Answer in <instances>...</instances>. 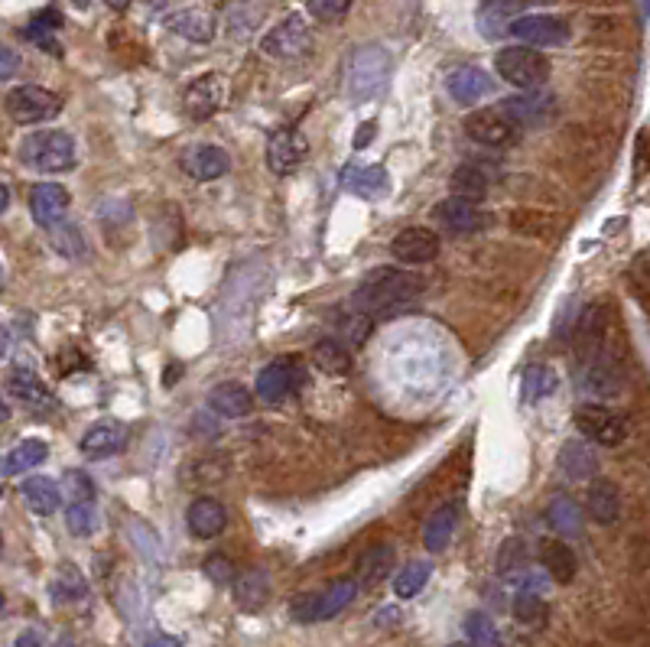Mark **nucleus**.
<instances>
[{"label": "nucleus", "instance_id": "39448f33", "mask_svg": "<svg viewBox=\"0 0 650 647\" xmlns=\"http://www.w3.org/2000/svg\"><path fill=\"white\" fill-rule=\"evenodd\" d=\"M4 105H7V114L17 124H43V121H52L62 111V98L56 92H49V88H39V85H17L7 92Z\"/></svg>", "mask_w": 650, "mask_h": 647}, {"label": "nucleus", "instance_id": "a18cd8bd", "mask_svg": "<svg viewBox=\"0 0 650 647\" xmlns=\"http://www.w3.org/2000/svg\"><path fill=\"white\" fill-rule=\"evenodd\" d=\"M69 530L75 537H88L98 530V511H95V501H78L69 504Z\"/></svg>", "mask_w": 650, "mask_h": 647}, {"label": "nucleus", "instance_id": "4be33fe9", "mask_svg": "<svg viewBox=\"0 0 650 647\" xmlns=\"http://www.w3.org/2000/svg\"><path fill=\"white\" fill-rule=\"evenodd\" d=\"M228 153L221 147H212V144H199L192 147L186 157H182V170H186L192 179H199V183H212V179H221L228 173Z\"/></svg>", "mask_w": 650, "mask_h": 647}, {"label": "nucleus", "instance_id": "9d476101", "mask_svg": "<svg viewBox=\"0 0 650 647\" xmlns=\"http://www.w3.org/2000/svg\"><path fill=\"white\" fill-rule=\"evenodd\" d=\"M576 430L582 433V439H589L595 446H618L628 436L624 420L602 404H582L576 410Z\"/></svg>", "mask_w": 650, "mask_h": 647}, {"label": "nucleus", "instance_id": "0eeeda50", "mask_svg": "<svg viewBox=\"0 0 650 647\" xmlns=\"http://www.w3.org/2000/svg\"><path fill=\"white\" fill-rule=\"evenodd\" d=\"M358 595V579H338L335 586H329L319 595H303L293 602V618L296 621H329L338 612L355 602Z\"/></svg>", "mask_w": 650, "mask_h": 647}, {"label": "nucleus", "instance_id": "2eb2a0df", "mask_svg": "<svg viewBox=\"0 0 650 647\" xmlns=\"http://www.w3.org/2000/svg\"><path fill=\"white\" fill-rule=\"evenodd\" d=\"M501 111L520 127V131H524V127H543V124H550V118L556 114V98L543 95V92H524V95L504 98Z\"/></svg>", "mask_w": 650, "mask_h": 647}, {"label": "nucleus", "instance_id": "c9c22d12", "mask_svg": "<svg viewBox=\"0 0 650 647\" xmlns=\"http://www.w3.org/2000/svg\"><path fill=\"white\" fill-rule=\"evenodd\" d=\"M546 521L566 537L582 534V508L576 504V498H569V495H556L550 504H546Z\"/></svg>", "mask_w": 650, "mask_h": 647}, {"label": "nucleus", "instance_id": "ddd939ff", "mask_svg": "<svg viewBox=\"0 0 650 647\" xmlns=\"http://www.w3.org/2000/svg\"><path fill=\"white\" fill-rule=\"evenodd\" d=\"M306 153H309V140L299 134L296 127H280V131H273L267 140V166L277 176L299 170Z\"/></svg>", "mask_w": 650, "mask_h": 647}, {"label": "nucleus", "instance_id": "6ab92c4d", "mask_svg": "<svg viewBox=\"0 0 650 647\" xmlns=\"http://www.w3.org/2000/svg\"><path fill=\"white\" fill-rule=\"evenodd\" d=\"M446 88H449L452 101L472 108L475 101H481L491 92V79H488V72H481L478 66H455L446 75Z\"/></svg>", "mask_w": 650, "mask_h": 647}, {"label": "nucleus", "instance_id": "f3484780", "mask_svg": "<svg viewBox=\"0 0 650 647\" xmlns=\"http://www.w3.org/2000/svg\"><path fill=\"white\" fill-rule=\"evenodd\" d=\"M130 443V430L124 423L117 420H104L98 426L82 436V456L91 462H101V459H111V456H121Z\"/></svg>", "mask_w": 650, "mask_h": 647}, {"label": "nucleus", "instance_id": "b1692460", "mask_svg": "<svg viewBox=\"0 0 650 647\" xmlns=\"http://www.w3.org/2000/svg\"><path fill=\"white\" fill-rule=\"evenodd\" d=\"M208 407L221 417H247L254 410V394L247 391L244 384L238 381H225V384H215L212 394H208Z\"/></svg>", "mask_w": 650, "mask_h": 647}, {"label": "nucleus", "instance_id": "4c0bfd02", "mask_svg": "<svg viewBox=\"0 0 650 647\" xmlns=\"http://www.w3.org/2000/svg\"><path fill=\"white\" fill-rule=\"evenodd\" d=\"M49 595L56 602H78V599H85V595H88V582L72 563H65V566L56 569V576H52Z\"/></svg>", "mask_w": 650, "mask_h": 647}, {"label": "nucleus", "instance_id": "7ed1b4c3", "mask_svg": "<svg viewBox=\"0 0 650 647\" xmlns=\"http://www.w3.org/2000/svg\"><path fill=\"white\" fill-rule=\"evenodd\" d=\"M20 163L36 173H69L75 166V140L65 131H36L20 144Z\"/></svg>", "mask_w": 650, "mask_h": 647}, {"label": "nucleus", "instance_id": "c756f323", "mask_svg": "<svg viewBox=\"0 0 650 647\" xmlns=\"http://www.w3.org/2000/svg\"><path fill=\"white\" fill-rule=\"evenodd\" d=\"M455 524H459V504H455V501L442 504V508L433 517H429V524H426V534H423L426 550L429 553H442V550H446L452 534H455Z\"/></svg>", "mask_w": 650, "mask_h": 647}, {"label": "nucleus", "instance_id": "5fc2aeb1", "mask_svg": "<svg viewBox=\"0 0 650 647\" xmlns=\"http://www.w3.org/2000/svg\"><path fill=\"white\" fill-rule=\"evenodd\" d=\"M13 66H17V59H13V49H4V79L13 75Z\"/></svg>", "mask_w": 650, "mask_h": 647}, {"label": "nucleus", "instance_id": "412c9836", "mask_svg": "<svg viewBox=\"0 0 650 647\" xmlns=\"http://www.w3.org/2000/svg\"><path fill=\"white\" fill-rule=\"evenodd\" d=\"M166 27L189 43H212L215 40V17L202 7H182L166 17Z\"/></svg>", "mask_w": 650, "mask_h": 647}, {"label": "nucleus", "instance_id": "cd10ccee", "mask_svg": "<svg viewBox=\"0 0 650 647\" xmlns=\"http://www.w3.org/2000/svg\"><path fill=\"white\" fill-rule=\"evenodd\" d=\"M7 394L26 407H52V394L30 368H13L7 378Z\"/></svg>", "mask_w": 650, "mask_h": 647}, {"label": "nucleus", "instance_id": "473e14b6", "mask_svg": "<svg viewBox=\"0 0 650 647\" xmlns=\"http://www.w3.org/2000/svg\"><path fill=\"white\" fill-rule=\"evenodd\" d=\"M390 569H394V547L390 543H377V547H371L361 556L358 586H377V582H384L390 576Z\"/></svg>", "mask_w": 650, "mask_h": 647}, {"label": "nucleus", "instance_id": "c03bdc74", "mask_svg": "<svg viewBox=\"0 0 650 647\" xmlns=\"http://www.w3.org/2000/svg\"><path fill=\"white\" fill-rule=\"evenodd\" d=\"M49 244L65 257H82L85 254V241H82V231L75 225H59V228H49Z\"/></svg>", "mask_w": 650, "mask_h": 647}, {"label": "nucleus", "instance_id": "3c124183", "mask_svg": "<svg viewBox=\"0 0 650 647\" xmlns=\"http://www.w3.org/2000/svg\"><path fill=\"white\" fill-rule=\"evenodd\" d=\"M371 137H374V121H368L364 127H358V137H355V150H364L371 144Z\"/></svg>", "mask_w": 650, "mask_h": 647}, {"label": "nucleus", "instance_id": "4468645a", "mask_svg": "<svg viewBox=\"0 0 650 647\" xmlns=\"http://www.w3.org/2000/svg\"><path fill=\"white\" fill-rule=\"evenodd\" d=\"M433 218L446 231H452V235H475V231H481L488 225V212L481 209L478 202H468V199H459V196H449V199L436 202Z\"/></svg>", "mask_w": 650, "mask_h": 647}, {"label": "nucleus", "instance_id": "7c9ffc66", "mask_svg": "<svg viewBox=\"0 0 650 647\" xmlns=\"http://www.w3.org/2000/svg\"><path fill=\"white\" fill-rule=\"evenodd\" d=\"M556 465H559V472L569 475V478H585V475L598 472V459H595V452L589 446V439H585V443H579V439H569V443L559 449Z\"/></svg>", "mask_w": 650, "mask_h": 647}, {"label": "nucleus", "instance_id": "9b49d317", "mask_svg": "<svg viewBox=\"0 0 650 647\" xmlns=\"http://www.w3.org/2000/svg\"><path fill=\"white\" fill-rule=\"evenodd\" d=\"M225 95H228V85L221 79L218 72H205L199 79H192L186 95H182V108L192 121H205L225 105Z\"/></svg>", "mask_w": 650, "mask_h": 647}, {"label": "nucleus", "instance_id": "052dcab7", "mask_svg": "<svg viewBox=\"0 0 650 647\" xmlns=\"http://www.w3.org/2000/svg\"><path fill=\"white\" fill-rule=\"evenodd\" d=\"M533 4H540V0H533Z\"/></svg>", "mask_w": 650, "mask_h": 647}, {"label": "nucleus", "instance_id": "f8f14e48", "mask_svg": "<svg viewBox=\"0 0 650 647\" xmlns=\"http://www.w3.org/2000/svg\"><path fill=\"white\" fill-rule=\"evenodd\" d=\"M511 36H517V40L527 46L550 49V46H563L569 40V23L553 14H527V17L514 20Z\"/></svg>", "mask_w": 650, "mask_h": 647}, {"label": "nucleus", "instance_id": "09e8293b", "mask_svg": "<svg viewBox=\"0 0 650 647\" xmlns=\"http://www.w3.org/2000/svg\"><path fill=\"white\" fill-rule=\"evenodd\" d=\"M202 573L212 582H218V586H234V579H238V569H234V563L221 553L208 556V560L202 563Z\"/></svg>", "mask_w": 650, "mask_h": 647}, {"label": "nucleus", "instance_id": "49530a36", "mask_svg": "<svg viewBox=\"0 0 650 647\" xmlns=\"http://www.w3.org/2000/svg\"><path fill=\"white\" fill-rule=\"evenodd\" d=\"M514 618L524 621V625H533V621H543L546 618V605L537 592H517L514 599Z\"/></svg>", "mask_w": 650, "mask_h": 647}, {"label": "nucleus", "instance_id": "a19ab883", "mask_svg": "<svg viewBox=\"0 0 650 647\" xmlns=\"http://www.w3.org/2000/svg\"><path fill=\"white\" fill-rule=\"evenodd\" d=\"M429 576H433V566H429L426 560H413V563H407L397 573L394 592L400 595V599H413V595H420L426 589Z\"/></svg>", "mask_w": 650, "mask_h": 647}, {"label": "nucleus", "instance_id": "37998d69", "mask_svg": "<svg viewBox=\"0 0 650 647\" xmlns=\"http://www.w3.org/2000/svg\"><path fill=\"white\" fill-rule=\"evenodd\" d=\"M465 634H468V644L472 647H501L498 628H494L491 615H485V612H472L465 618Z\"/></svg>", "mask_w": 650, "mask_h": 647}, {"label": "nucleus", "instance_id": "a211bd4d", "mask_svg": "<svg viewBox=\"0 0 650 647\" xmlns=\"http://www.w3.org/2000/svg\"><path fill=\"white\" fill-rule=\"evenodd\" d=\"M69 192L56 183H39L30 192V212L36 218V225L49 228H59L65 225V215H69Z\"/></svg>", "mask_w": 650, "mask_h": 647}, {"label": "nucleus", "instance_id": "f03ea898", "mask_svg": "<svg viewBox=\"0 0 650 647\" xmlns=\"http://www.w3.org/2000/svg\"><path fill=\"white\" fill-rule=\"evenodd\" d=\"M387 72H390V56L384 46L368 43V46H358L355 53L348 56V66H345V88L348 95L355 101H371L381 95V88L387 82Z\"/></svg>", "mask_w": 650, "mask_h": 647}, {"label": "nucleus", "instance_id": "e433bc0d", "mask_svg": "<svg viewBox=\"0 0 650 647\" xmlns=\"http://www.w3.org/2000/svg\"><path fill=\"white\" fill-rule=\"evenodd\" d=\"M62 30V14L59 10H39V14L30 20V27L23 30V36L30 43H36L39 49L46 53H59V43H56V33Z\"/></svg>", "mask_w": 650, "mask_h": 647}, {"label": "nucleus", "instance_id": "f257e3e1", "mask_svg": "<svg viewBox=\"0 0 650 647\" xmlns=\"http://www.w3.org/2000/svg\"><path fill=\"white\" fill-rule=\"evenodd\" d=\"M426 290V280L413 270H397V267H381L371 270L368 277L358 283L355 290V306L361 309H390L397 303H407L413 296Z\"/></svg>", "mask_w": 650, "mask_h": 647}, {"label": "nucleus", "instance_id": "1a4fd4ad", "mask_svg": "<svg viewBox=\"0 0 650 647\" xmlns=\"http://www.w3.org/2000/svg\"><path fill=\"white\" fill-rule=\"evenodd\" d=\"M465 134L481 147H511L520 137V127L501 108H481L465 118Z\"/></svg>", "mask_w": 650, "mask_h": 647}, {"label": "nucleus", "instance_id": "bf43d9fd", "mask_svg": "<svg viewBox=\"0 0 650 647\" xmlns=\"http://www.w3.org/2000/svg\"><path fill=\"white\" fill-rule=\"evenodd\" d=\"M449 647H472V644H462V641H459V644H449Z\"/></svg>", "mask_w": 650, "mask_h": 647}, {"label": "nucleus", "instance_id": "13d9d810", "mask_svg": "<svg viewBox=\"0 0 650 647\" xmlns=\"http://www.w3.org/2000/svg\"><path fill=\"white\" fill-rule=\"evenodd\" d=\"M72 4H75L78 10H85V7H91V0H72Z\"/></svg>", "mask_w": 650, "mask_h": 647}, {"label": "nucleus", "instance_id": "393cba45", "mask_svg": "<svg viewBox=\"0 0 650 647\" xmlns=\"http://www.w3.org/2000/svg\"><path fill=\"white\" fill-rule=\"evenodd\" d=\"M589 514L595 517V524L611 527L621 517V488L611 478H595L589 485Z\"/></svg>", "mask_w": 650, "mask_h": 647}, {"label": "nucleus", "instance_id": "864d4df0", "mask_svg": "<svg viewBox=\"0 0 650 647\" xmlns=\"http://www.w3.org/2000/svg\"><path fill=\"white\" fill-rule=\"evenodd\" d=\"M13 647H43V638H39L36 631H23L20 638H17V644Z\"/></svg>", "mask_w": 650, "mask_h": 647}, {"label": "nucleus", "instance_id": "6e6d98bb", "mask_svg": "<svg viewBox=\"0 0 650 647\" xmlns=\"http://www.w3.org/2000/svg\"><path fill=\"white\" fill-rule=\"evenodd\" d=\"M104 4H108L111 10H117V14H121V10H127V7H130V0H104Z\"/></svg>", "mask_w": 650, "mask_h": 647}, {"label": "nucleus", "instance_id": "20e7f679", "mask_svg": "<svg viewBox=\"0 0 650 647\" xmlns=\"http://www.w3.org/2000/svg\"><path fill=\"white\" fill-rule=\"evenodd\" d=\"M494 69L520 92H540L543 82L550 79V59L530 46H507L494 56Z\"/></svg>", "mask_w": 650, "mask_h": 647}, {"label": "nucleus", "instance_id": "6e6552de", "mask_svg": "<svg viewBox=\"0 0 650 647\" xmlns=\"http://www.w3.org/2000/svg\"><path fill=\"white\" fill-rule=\"evenodd\" d=\"M260 53L270 56V59H303L306 53H312L309 23L299 14L283 17L277 27L260 40Z\"/></svg>", "mask_w": 650, "mask_h": 647}, {"label": "nucleus", "instance_id": "8fccbe9b", "mask_svg": "<svg viewBox=\"0 0 650 647\" xmlns=\"http://www.w3.org/2000/svg\"><path fill=\"white\" fill-rule=\"evenodd\" d=\"M306 10L322 23H335L351 10V0H306Z\"/></svg>", "mask_w": 650, "mask_h": 647}, {"label": "nucleus", "instance_id": "dca6fc26", "mask_svg": "<svg viewBox=\"0 0 650 647\" xmlns=\"http://www.w3.org/2000/svg\"><path fill=\"white\" fill-rule=\"evenodd\" d=\"M390 254H394L400 264H429L439 257V235L420 225L403 228L400 235L390 241Z\"/></svg>", "mask_w": 650, "mask_h": 647}, {"label": "nucleus", "instance_id": "f704fd0d", "mask_svg": "<svg viewBox=\"0 0 650 647\" xmlns=\"http://www.w3.org/2000/svg\"><path fill=\"white\" fill-rule=\"evenodd\" d=\"M449 186H452V196H459V199H468V202H481L488 196V173L481 170V166L475 163H462L459 170L452 173L449 179Z\"/></svg>", "mask_w": 650, "mask_h": 647}, {"label": "nucleus", "instance_id": "bb28decb", "mask_svg": "<svg viewBox=\"0 0 650 647\" xmlns=\"http://www.w3.org/2000/svg\"><path fill=\"white\" fill-rule=\"evenodd\" d=\"M234 602H238L244 612H257L270 602V576L264 569H247L238 579H234Z\"/></svg>", "mask_w": 650, "mask_h": 647}, {"label": "nucleus", "instance_id": "2f4dec72", "mask_svg": "<svg viewBox=\"0 0 650 647\" xmlns=\"http://www.w3.org/2000/svg\"><path fill=\"white\" fill-rule=\"evenodd\" d=\"M345 186L361 199H381L390 186V179L384 166H355V170L345 173Z\"/></svg>", "mask_w": 650, "mask_h": 647}, {"label": "nucleus", "instance_id": "a878e982", "mask_svg": "<svg viewBox=\"0 0 650 647\" xmlns=\"http://www.w3.org/2000/svg\"><path fill=\"white\" fill-rule=\"evenodd\" d=\"M20 495L26 501V508H30L33 514H39V517H52L62 504V488L56 482H49V478H43V475L26 478V482L20 485Z\"/></svg>", "mask_w": 650, "mask_h": 647}, {"label": "nucleus", "instance_id": "79ce46f5", "mask_svg": "<svg viewBox=\"0 0 650 647\" xmlns=\"http://www.w3.org/2000/svg\"><path fill=\"white\" fill-rule=\"evenodd\" d=\"M498 576L504 579H517L524 576V566H527V543L520 537H507L498 550Z\"/></svg>", "mask_w": 650, "mask_h": 647}, {"label": "nucleus", "instance_id": "603ef678", "mask_svg": "<svg viewBox=\"0 0 650 647\" xmlns=\"http://www.w3.org/2000/svg\"><path fill=\"white\" fill-rule=\"evenodd\" d=\"M143 647H182L179 638H173V634H156V638H150Z\"/></svg>", "mask_w": 650, "mask_h": 647}, {"label": "nucleus", "instance_id": "5701e85b", "mask_svg": "<svg viewBox=\"0 0 650 647\" xmlns=\"http://www.w3.org/2000/svg\"><path fill=\"white\" fill-rule=\"evenodd\" d=\"M540 563L556 586H569L576 579V550L566 540H543L540 543Z\"/></svg>", "mask_w": 650, "mask_h": 647}, {"label": "nucleus", "instance_id": "423d86ee", "mask_svg": "<svg viewBox=\"0 0 650 647\" xmlns=\"http://www.w3.org/2000/svg\"><path fill=\"white\" fill-rule=\"evenodd\" d=\"M306 381V371H303V361L286 355V358H277L270 361V365L257 374V400H264V404H283V400H290L299 387Z\"/></svg>", "mask_w": 650, "mask_h": 647}, {"label": "nucleus", "instance_id": "aec40b11", "mask_svg": "<svg viewBox=\"0 0 650 647\" xmlns=\"http://www.w3.org/2000/svg\"><path fill=\"white\" fill-rule=\"evenodd\" d=\"M186 524L192 530V537L212 540V537H218L221 530L228 527V511H225V504L215 501V498H195L189 504Z\"/></svg>", "mask_w": 650, "mask_h": 647}, {"label": "nucleus", "instance_id": "ea45409f", "mask_svg": "<svg viewBox=\"0 0 650 647\" xmlns=\"http://www.w3.org/2000/svg\"><path fill=\"white\" fill-rule=\"evenodd\" d=\"M556 384H559V378L550 365H530L524 371V384H520V391H524L527 404H537V400L550 397L556 391Z\"/></svg>", "mask_w": 650, "mask_h": 647}, {"label": "nucleus", "instance_id": "c85d7f7f", "mask_svg": "<svg viewBox=\"0 0 650 647\" xmlns=\"http://www.w3.org/2000/svg\"><path fill=\"white\" fill-rule=\"evenodd\" d=\"M514 4L517 0H485L478 10V33L485 40H498V36L511 33L514 27Z\"/></svg>", "mask_w": 650, "mask_h": 647}, {"label": "nucleus", "instance_id": "58836bf2", "mask_svg": "<svg viewBox=\"0 0 650 647\" xmlns=\"http://www.w3.org/2000/svg\"><path fill=\"white\" fill-rule=\"evenodd\" d=\"M312 361L325 374H348L351 371V352L338 339H322L312 348Z\"/></svg>", "mask_w": 650, "mask_h": 647}, {"label": "nucleus", "instance_id": "de8ad7c7", "mask_svg": "<svg viewBox=\"0 0 650 647\" xmlns=\"http://www.w3.org/2000/svg\"><path fill=\"white\" fill-rule=\"evenodd\" d=\"M62 498L69 504H78V501H95V485L88 482L85 472H69L62 478Z\"/></svg>", "mask_w": 650, "mask_h": 647}, {"label": "nucleus", "instance_id": "72a5a7b5", "mask_svg": "<svg viewBox=\"0 0 650 647\" xmlns=\"http://www.w3.org/2000/svg\"><path fill=\"white\" fill-rule=\"evenodd\" d=\"M46 456H49V446L43 443V439H23V443H17V446L7 452L4 475L13 478V475L30 472V469H36V465H43Z\"/></svg>", "mask_w": 650, "mask_h": 647}, {"label": "nucleus", "instance_id": "4d7b16f0", "mask_svg": "<svg viewBox=\"0 0 650 647\" xmlns=\"http://www.w3.org/2000/svg\"><path fill=\"white\" fill-rule=\"evenodd\" d=\"M7 205H10V189L4 186V189H0V209L7 212Z\"/></svg>", "mask_w": 650, "mask_h": 647}]
</instances>
